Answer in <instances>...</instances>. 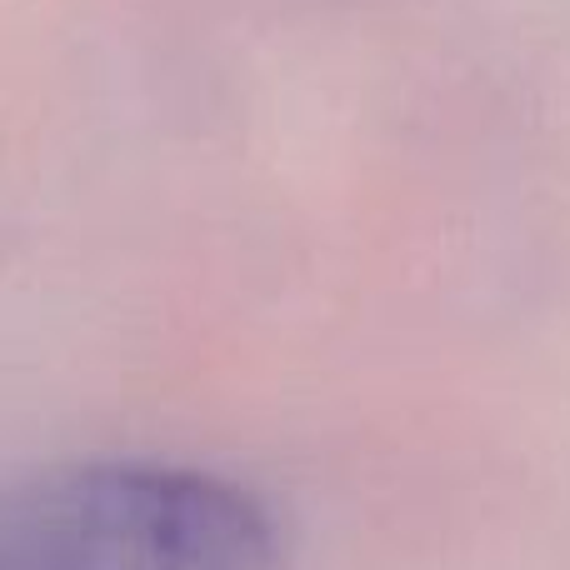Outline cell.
I'll return each mask as SVG.
<instances>
[{"label": "cell", "instance_id": "6da1fadb", "mask_svg": "<svg viewBox=\"0 0 570 570\" xmlns=\"http://www.w3.org/2000/svg\"><path fill=\"white\" fill-rule=\"evenodd\" d=\"M0 570H285V541L216 471L86 461L0 485Z\"/></svg>", "mask_w": 570, "mask_h": 570}]
</instances>
